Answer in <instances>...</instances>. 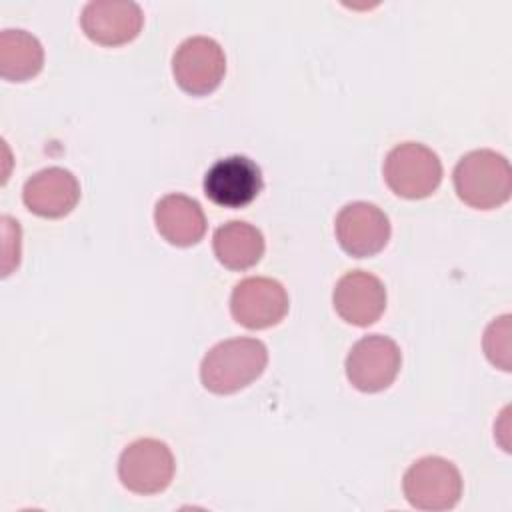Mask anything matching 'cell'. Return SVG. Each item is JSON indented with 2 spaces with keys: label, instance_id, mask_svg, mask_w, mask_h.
<instances>
[{
  "label": "cell",
  "instance_id": "3",
  "mask_svg": "<svg viewBox=\"0 0 512 512\" xmlns=\"http://www.w3.org/2000/svg\"><path fill=\"white\" fill-rule=\"evenodd\" d=\"M388 188L410 200L430 196L442 180V162L428 146L404 142L394 146L384 160Z\"/></svg>",
  "mask_w": 512,
  "mask_h": 512
},
{
  "label": "cell",
  "instance_id": "6",
  "mask_svg": "<svg viewBox=\"0 0 512 512\" xmlns=\"http://www.w3.org/2000/svg\"><path fill=\"white\" fill-rule=\"evenodd\" d=\"M224 72V50L208 36H192L184 40L172 56L174 80L192 96H204L216 90L224 78Z\"/></svg>",
  "mask_w": 512,
  "mask_h": 512
},
{
  "label": "cell",
  "instance_id": "1",
  "mask_svg": "<svg viewBox=\"0 0 512 512\" xmlns=\"http://www.w3.org/2000/svg\"><path fill=\"white\" fill-rule=\"evenodd\" d=\"M268 350L256 338H230L208 350L200 378L214 394H232L254 382L266 368Z\"/></svg>",
  "mask_w": 512,
  "mask_h": 512
},
{
  "label": "cell",
  "instance_id": "10",
  "mask_svg": "<svg viewBox=\"0 0 512 512\" xmlns=\"http://www.w3.org/2000/svg\"><path fill=\"white\" fill-rule=\"evenodd\" d=\"M262 190V174L254 160L234 154L210 166L204 176L206 196L222 208H244Z\"/></svg>",
  "mask_w": 512,
  "mask_h": 512
},
{
  "label": "cell",
  "instance_id": "13",
  "mask_svg": "<svg viewBox=\"0 0 512 512\" xmlns=\"http://www.w3.org/2000/svg\"><path fill=\"white\" fill-rule=\"evenodd\" d=\"M26 208L42 218H62L80 200L76 176L60 166H50L30 176L22 190Z\"/></svg>",
  "mask_w": 512,
  "mask_h": 512
},
{
  "label": "cell",
  "instance_id": "14",
  "mask_svg": "<svg viewBox=\"0 0 512 512\" xmlns=\"http://www.w3.org/2000/svg\"><path fill=\"white\" fill-rule=\"evenodd\" d=\"M156 230L174 246H192L206 232V218L196 200L184 194H166L154 208Z\"/></svg>",
  "mask_w": 512,
  "mask_h": 512
},
{
  "label": "cell",
  "instance_id": "5",
  "mask_svg": "<svg viewBox=\"0 0 512 512\" xmlns=\"http://www.w3.org/2000/svg\"><path fill=\"white\" fill-rule=\"evenodd\" d=\"M118 476L130 492H162L172 482L174 456L164 442L156 438H138L120 454Z\"/></svg>",
  "mask_w": 512,
  "mask_h": 512
},
{
  "label": "cell",
  "instance_id": "17",
  "mask_svg": "<svg viewBox=\"0 0 512 512\" xmlns=\"http://www.w3.org/2000/svg\"><path fill=\"white\" fill-rule=\"evenodd\" d=\"M484 350L488 360L494 366H500L502 370H510V316H500L498 320H494L486 334H484Z\"/></svg>",
  "mask_w": 512,
  "mask_h": 512
},
{
  "label": "cell",
  "instance_id": "12",
  "mask_svg": "<svg viewBox=\"0 0 512 512\" xmlns=\"http://www.w3.org/2000/svg\"><path fill=\"white\" fill-rule=\"evenodd\" d=\"M334 310L354 326L374 324L386 308V288L382 280L364 270L344 274L332 292Z\"/></svg>",
  "mask_w": 512,
  "mask_h": 512
},
{
  "label": "cell",
  "instance_id": "15",
  "mask_svg": "<svg viewBox=\"0 0 512 512\" xmlns=\"http://www.w3.org/2000/svg\"><path fill=\"white\" fill-rule=\"evenodd\" d=\"M212 246L220 264L230 270H246L260 262L264 254V236L248 222L230 220L216 228Z\"/></svg>",
  "mask_w": 512,
  "mask_h": 512
},
{
  "label": "cell",
  "instance_id": "9",
  "mask_svg": "<svg viewBox=\"0 0 512 512\" xmlns=\"http://www.w3.org/2000/svg\"><path fill=\"white\" fill-rule=\"evenodd\" d=\"M336 238L342 250L354 258L378 254L390 238L388 216L370 202L346 204L334 222Z\"/></svg>",
  "mask_w": 512,
  "mask_h": 512
},
{
  "label": "cell",
  "instance_id": "4",
  "mask_svg": "<svg viewBox=\"0 0 512 512\" xmlns=\"http://www.w3.org/2000/svg\"><path fill=\"white\" fill-rule=\"evenodd\" d=\"M402 490L414 508L432 512L448 510L462 496V476L450 460L424 456L406 470Z\"/></svg>",
  "mask_w": 512,
  "mask_h": 512
},
{
  "label": "cell",
  "instance_id": "16",
  "mask_svg": "<svg viewBox=\"0 0 512 512\" xmlns=\"http://www.w3.org/2000/svg\"><path fill=\"white\" fill-rule=\"evenodd\" d=\"M44 64V50L36 36L26 30H2L0 34V76L10 82H24L36 76Z\"/></svg>",
  "mask_w": 512,
  "mask_h": 512
},
{
  "label": "cell",
  "instance_id": "2",
  "mask_svg": "<svg viewBox=\"0 0 512 512\" xmlns=\"http://www.w3.org/2000/svg\"><path fill=\"white\" fill-rule=\"evenodd\" d=\"M454 188L458 198L472 208H498L512 192L510 164L494 150L468 152L454 168Z\"/></svg>",
  "mask_w": 512,
  "mask_h": 512
},
{
  "label": "cell",
  "instance_id": "7",
  "mask_svg": "<svg viewBox=\"0 0 512 512\" xmlns=\"http://www.w3.org/2000/svg\"><path fill=\"white\" fill-rule=\"evenodd\" d=\"M402 364L398 344L380 334L360 338L348 352L346 376L362 392H380L388 388Z\"/></svg>",
  "mask_w": 512,
  "mask_h": 512
},
{
  "label": "cell",
  "instance_id": "11",
  "mask_svg": "<svg viewBox=\"0 0 512 512\" xmlns=\"http://www.w3.org/2000/svg\"><path fill=\"white\" fill-rule=\"evenodd\" d=\"M144 24L142 8L130 0H94L82 8L84 34L102 46H120L134 40Z\"/></svg>",
  "mask_w": 512,
  "mask_h": 512
},
{
  "label": "cell",
  "instance_id": "8",
  "mask_svg": "<svg viewBox=\"0 0 512 512\" xmlns=\"http://www.w3.org/2000/svg\"><path fill=\"white\" fill-rule=\"evenodd\" d=\"M234 320L250 330L276 326L288 312V294L278 280L252 276L240 280L230 296Z\"/></svg>",
  "mask_w": 512,
  "mask_h": 512
}]
</instances>
